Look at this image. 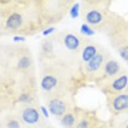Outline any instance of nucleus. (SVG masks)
<instances>
[{"instance_id": "nucleus-1", "label": "nucleus", "mask_w": 128, "mask_h": 128, "mask_svg": "<svg viewBox=\"0 0 128 128\" xmlns=\"http://www.w3.org/2000/svg\"><path fill=\"white\" fill-rule=\"evenodd\" d=\"M108 104L111 111L114 114L128 112V89L119 94L110 95Z\"/></svg>"}, {"instance_id": "nucleus-6", "label": "nucleus", "mask_w": 128, "mask_h": 128, "mask_svg": "<svg viewBox=\"0 0 128 128\" xmlns=\"http://www.w3.org/2000/svg\"><path fill=\"white\" fill-rule=\"evenodd\" d=\"M59 80L55 74H45L41 79V88L46 92H52L58 86Z\"/></svg>"}, {"instance_id": "nucleus-7", "label": "nucleus", "mask_w": 128, "mask_h": 128, "mask_svg": "<svg viewBox=\"0 0 128 128\" xmlns=\"http://www.w3.org/2000/svg\"><path fill=\"white\" fill-rule=\"evenodd\" d=\"M103 70L105 75L108 77V79L115 77L123 72L120 63L113 59L105 61L103 66Z\"/></svg>"}, {"instance_id": "nucleus-21", "label": "nucleus", "mask_w": 128, "mask_h": 128, "mask_svg": "<svg viewBox=\"0 0 128 128\" xmlns=\"http://www.w3.org/2000/svg\"><path fill=\"white\" fill-rule=\"evenodd\" d=\"M52 30H53V28H49V29H48V30H46V31L44 32V35H48V34H49V33H50V32H52Z\"/></svg>"}, {"instance_id": "nucleus-12", "label": "nucleus", "mask_w": 128, "mask_h": 128, "mask_svg": "<svg viewBox=\"0 0 128 128\" xmlns=\"http://www.w3.org/2000/svg\"><path fill=\"white\" fill-rule=\"evenodd\" d=\"M22 18L19 14H13L8 18L6 22V26L9 28L15 29L21 25Z\"/></svg>"}, {"instance_id": "nucleus-22", "label": "nucleus", "mask_w": 128, "mask_h": 128, "mask_svg": "<svg viewBox=\"0 0 128 128\" xmlns=\"http://www.w3.org/2000/svg\"><path fill=\"white\" fill-rule=\"evenodd\" d=\"M90 128H101V126H99V125H98L97 124H94V125H93L92 127H90Z\"/></svg>"}, {"instance_id": "nucleus-2", "label": "nucleus", "mask_w": 128, "mask_h": 128, "mask_svg": "<svg viewBox=\"0 0 128 128\" xmlns=\"http://www.w3.org/2000/svg\"><path fill=\"white\" fill-rule=\"evenodd\" d=\"M109 95L121 93L128 89V74L121 72L120 74L109 79L107 86Z\"/></svg>"}, {"instance_id": "nucleus-8", "label": "nucleus", "mask_w": 128, "mask_h": 128, "mask_svg": "<svg viewBox=\"0 0 128 128\" xmlns=\"http://www.w3.org/2000/svg\"><path fill=\"white\" fill-rule=\"evenodd\" d=\"M105 56L103 53L98 52L91 60L86 64L85 68L88 73H94L95 72L99 71L101 67L103 68L105 64Z\"/></svg>"}, {"instance_id": "nucleus-9", "label": "nucleus", "mask_w": 128, "mask_h": 128, "mask_svg": "<svg viewBox=\"0 0 128 128\" xmlns=\"http://www.w3.org/2000/svg\"><path fill=\"white\" fill-rule=\"evenodd\" d=\"M63 44L68 50L76 51L80 47V40L76 34L68 33L64 36Z\"/></svg>"}, {"instance_id": "nucleus-18", "label": "nucleus", "mask_w": 128, "mask_h": 128, "mask_svg": "<svg viewBox=\"0 0 128 128\" xmlns=\"http://www.w3.org/2000/svg\"><path fill=\"white\" fill-rule=\"evenodd\" d=\"M54 128V127H52L50 125H48V124H44L41 125V126H37V127H35V128Z\"/></svg>"}, {"instance_id": "nucleus-13", "label": "nucleus", "mask_w": 128, "mask_h": 128, "mask_svg": "<svg viewBox=\"0 0 128 128\" xmlns=\"http://www.w3.org/2000/svg\"><path fill=\"white\" fill-rule=\"evenodd\" d=\"M94 124H96V122H94V121L89 117H78L77 122L73 128H90Z\"/></svg>"}, {"instance_id": "nucleus-16", "label": "nucleus", "mask_w": 128, "mask_h": 128, "mask_svg": "<svg viewBox=\"0 0 128 128\" xmlns=\"http://www.w3.org/2000/svg\"><path fill=\"white\" fill-rule=\"evenodd\" d=\"M30 60L28 57H23L20 60L19 66L22 68H28L30 65Z\"/></svg>"}, {"instance_id": "nucleus-15", "label": "nucleus", "mask_w": 128, "mask_h": 128, "mask_svg": "<svg viewBox=\"0 0 128 128\" xmlns=\"http://www.w3.org/2000/svg\"><path fill=\"white\" fill-rule=\"evenodd\" d=\"M81 32L84 35H86V36H92V34H94V31L92 29V28L86 24H84L82 25Z\"/></svg>"}, {"instance_id": "nucleus-10", "label": "nucleus", "mask_w": 128, "mask_h": 128, "mask_svg": "<svg viewBox=\"0 0 128 128\" xmlns=\"http://www.w3.org/2000/svg\"><path fill=\"white\" fill-rule=\"evenodd\" d=\"M78 116L72 111H68L60 118L61 124L64 128H73L77 122Z\"/></svg>"}, {"instance_id": "nucleus-17", "label": "nucleus", "mask_w": 128, "mask_h": 128, "mask_svg": "<svg viewBox=\"0 0 128 128\" xmlns=\"http://www.w3.org/2000/svg\"><path fill=\"white\" fill-rule=\"evenodd\" d=\"M79 8L80 6L78 4H76L72 7V8L70 9V16L72 18H76L78 16V12H79Z\"/></svg>"}, {"instance_id": "nucleus-3", "label": "nucleus", "mask_w": 128, "mask_h": 128, "mask_svg": "<svg viewBox=\"0 0 128 128\" xmlns=\"http://www.w3.org/2000/svg\"><path fill=\"white\" fill-rule=\"evenodd\" d=\"M22 122L28 126L29 128H35L44 124L41 111L34 107H26L22 111Z\"/></svg>"}, {"instance_id": "nucleus-14", "label": "nucleus", "mask_w": 128, "mask_h": 128, "mask_svg": "<svg viewBox=\"0 0 128 128\" xmlns=\"http://www.w3.org/2000/svg\"><path fill=\"white\" fill-rule=\"evenodd\" d=\"M6 127V128H22V123L18 120L12 119L7 122Z\"/></svg>"}, {"instance_id": "nucleus-5", "label": "nucleus", "mask_w": 128, "mask_h": 128, "mask_svg": "<svg viewBox=\"0 0 128 128\" xmlns=\"http://www.w3.org/2000/svg\"><path fill=\"white\" fill-rule=\"evenodd\" d=\"M84 18L86 24L92 28L101 24L103 20V14L98 9L91 8L85 12Z\"/></svg>"}, {"instance_id": "nucleus-4", "label": "nucleus", "mask_w": 128, "mask_h": 128, "mask_svg": "<svg viewBox=\"0 0 128 128\" xmlns=\"http://www.w3.org/2000/svg\"><path fill=\"white\" fill-rule=\"evenodd\" d=\"M47 106L51 114L60 118L68 112L67 103L59 95L50 97L47 102Z\"/></svg>"}, {"instance_id": "nucleus-11", "label": "nucleus", "mask_w": 128, "mask_h": 128, "mask_svg": "<svg viewBox=\"0 0 128 128\" xmlns=\"http://www.w3.org/2000/svg\"><path fill=\"white\" fill-rule=\"evenodd\" d=\"M97 48L95 45L92 44H89L84 46L81 52V58L85 64L88 62V61L91 60L93 57L97 54Z\"/></svg>"}, {"instance_id": "nucleus-19", "label": "nucleus", "mask_w": 128, "mask_h": 128, "mask_svg": "<svg viewBox=\"0 0 128 128\" xmlns=\"http://www.w3.org/2000/svg\"><path fill=\"white\" fill-rule=\"evenodd\" d=\"M25 40V38L23 37H20V36H15L14 38V40L15 42H21V41H24Z\"/></svg>"}, {"instance_id": "nucleus-20", "label": "nucleus", "mask_w": 128, "mask_h": 128, "mask_svg": "<svg viewBox=\"0 0 128 128\" xmlns=\"http://www.w3.org/2000/svg\"><path fill=\"white\" fill-rule=\"evenodd\" d=\"M120 128H128V119L127 120H126V121L122 124V126H121Z\"/></svg>"}]
</instances>
